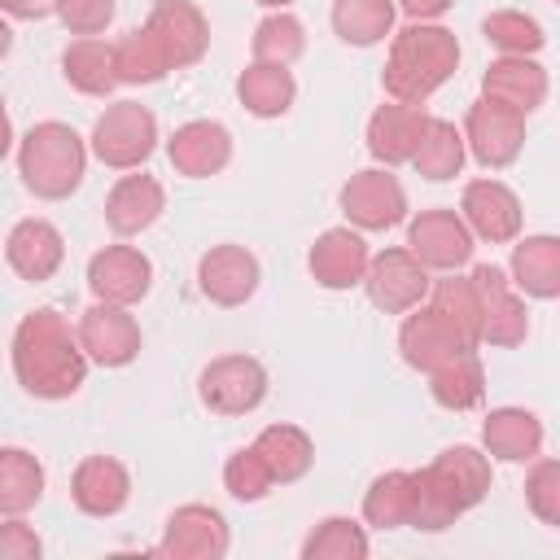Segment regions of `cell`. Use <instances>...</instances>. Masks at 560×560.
Masks as SVG:
<instances>
[{
    "instance_id": "1",
    "label": "cell",
    "mask_w": 560,
    "mask_h": 560,
    "mask_svg": "<svg viewBox=\"0 0 560 560\" xmlns=\"http://www.w3.org/2000/svg\"><path fill=\"white\" fill-rule=\"evenodd\" d=\"M9 359H13L18 385L44 402L79 394V385L88 376V350H83L79 332H70V324L52 306L22 315V324L13 328Z\"/></svg>"
},
{
    "instance_id": "2",
    "label": "cell",
    "mask_w": 560,
    "mask_h": 560,
    "mask_svg": "<svg viewBox=\"0 0 560 560\" xmlns=\"http://www.w3.org/2000/svg\"><path fill=\"white\" fill-rule=\"evenodd\" d=\"M490 494V451L477 446H446L429 468L416 472V516L411 529L438 534L472 512Z\"/></svg>"
},
{
    "instance_id": "3",
    "label": "cell",
    "mask_w": 560,
    "mask_h": 560,
    "mask_svg": "<svg viewBox=\"0 0 560 560\" xmlns=\"http://www.w3.org/2000/svg\"><path fill=\"white\" fill-rule=\"evenodd\" d=\"M459 70V39L438 22H411L389 39V57L381 83L389 101L424 105L451 74Z\"/></svg>"
},
{
    "instance_id": "4",
    "label": "cell",
    "mask_w": 560,
    "mask_h": 560,
    "mask_svg": "<svg viewBox=\"0 0 560 560\" xmlns=\"http://www.w3.org/2000/svg\"><path fill=\"white\" fill-rule=\"evenodd\" d=\"M88 171V144L66 122H35L18 144V175L44 201H66Z\"/></svg>"
},
{
    "instance_id": "5",
    "label": "cell",
    "mask_w": 560,
    "mask_h": 560,
    "mask_svg": "<svg viewBox=\"0 0 560 560\" xmlns=\"http://www.w3.org/2000/svg\"><path fill=\"white\" fill-rule=\"evenodd\" d=\"M92 153L114 171H136L158 149V118L140 101H114L92 127Z\"/></svg>"
},
{
    "instance_id": "6",
    "label": "cell",
    "mask_w": 560,
    "mask_h": 560,
    "mask_svg": "<svg viewBox=\"0 0 560 560\" xmlns=\"http://www.w3.org/2000/svg\"><path fill=\"white\" fill-rule=\"evenodd\" d=\"M197 398L214 416H249L267 398V368L254 354H219L201 368Z\"/></svg>"
},
{
    "instance_id": "7",
    "label": "cell",
    "mask_w": 560,
    "mask_h": 560,
    "mask_svg": "<svg viewBox=\"0 0 560 560\" xmlns=\"http://www.w3.org/2000/svg\"><path fill=\"white\" fill-rule=\"evenodd\" d=\"M464 140H468V153L486 166V171H503L521 158L525 149V114L481 96L468 105V118H464Z\"/></svg>"
},
{
    "instance_id": "8",
    "label": "cell",
    "mask_w": 560,
    "mask_h": 560,
    "mask_svg": "<svg viewBox=\"0 0 560 560\" xmlns=\"http://www.w3.org/2000/svg\"><path fill=\"white\" fill-rule=\"evenodd\" d=\"M363 289H368V298H372L376 311L402 315V311H416L429 298V267L407 245H394V249L372 254V267H368Z\"/></svg>"
},
{
    "instance_id": "9",
    "label": "cell",
    "mask_w": 560,
    "mask_h": 560,
    "mask_svg": "<svg viewBox=\"0 0 560 560\" xmlns=\"http://www.w3.org/2000/svg\"><path fill=\"white\" fill-rule=\"evenodd\" d=\"M228 547H232V529H228L223 512L210 508V503H184V508H175L166 516L158 556H171V560H223Z\"/></svg>"
},
{
    "instance_id": "10",
    "label": "cell",
    "mask_w": 560,
    "mask_h": 560,
    "mask_svg": "<svg viewBox=\"0 0 560 560\" xmlns=\"http://www.w3.org/2000/svg\"><path fill=\"white\" fill-rule=\"evenodd\" d=\"M341 214L359 228V232H385L394 223L407 219V192L398 184V175H389L385 166L359 171L341 184Z\"/></svg>"
},
{
    "instance_id": "11",
    "label": "cell",
    "mask_w": 560,
    "mask_h": 560,
    "mask_svg": "<svg viewBox=\"0 0 560 560\" xmlns=\"http://www.w3.org/2000/svg\"><path fill=\"white\" fill-rule=\"evenodd\" d=\"M398 350H402L407 368H416V372H438V368L451 363L455 354L477 350V341H472L455 319H446L438 306H416V315H407L402 328H398Z\"/></svg>"
},
{
    "instance_id": "12",
    "label": "cell",
    "mask_w": 560,
    "mask_h": 560,
    "mask_svg": "<svg viewBox=\"0 0 560 560\" xmlns=\"http://www.w3.org/2000/svg\"><path fill=\"white\" fill-rule=\"evenodd\" d=\"M468 276L477 284V293H481V341H490L499 350L521 346L529 337V311H525L516 284L499 267H490V262L472 267Z\"/></svg>"
},
{
    "instance_id": "13",
    "label": "cell",
    "mask_w": 560,
    "mask_h": 560,
    "mask_svg": "<svg viewBox=\"0 0 560 560\" xmlns=\"http://www.w3.org/2000/svg\"><path fill=\"white\" fill-rule=\"evenodd\" d=\"M88 289L96 302L136 306L153 289V262L136 245H105L88 258Z\"/></svg>"
},
{
    "instance_id": "14",
    "label": "cell",
    "mask_w": 560,
    "mask_h": 560,
    "mask_svg": "<svg viewBox=\"0 0 560 560\" xmlns=\"http://www.w3.org/2000/svg\"><path fill=\"white\" fill-rule=\"evenodd\" d=\"M472 228L455 210H420L407 228V249L429 271H455L472 258Z\"/></svg>"
},
{
    "instance_id": "15",
    "label": "cell",
    "mask_w": 560,
    "mask_h": 560,
    "mask_svg": "<svg viewBox=\"0 0 560 560\" xmlns=\"http://www.w3.org/2000/svg\"><path fill=\"white\" fill-rule=\"evenodd\" d=\"M79 341H83L88 359L101 363V368H127L144 346L140 324L131 319V311L114 306V302H92L79 315Z\"/></svg>"
},
{
    "instance_id": "16",
    "label": "cell",
    "mask_w": 560,
    "mask_h": 560,
    "mask_svg": "<svg viewBox=\"0 0 560 560\" xmlns=\"http://www.w3.org/2000/svg\"><path fill=\"white\" fill-rule=\"evenodd\" d=\"M262 267L245 245H214L197 262V289L214 306H245L258 293Z\"/></svg>"
},
{
    "instance_id": "17",
    "label": "cell",
    "mask_w": 560,
    "mask_h": 560,
    "mask_svg": "<svg viewBox=\"0 0 560 560\" xmlns=\"http://www.w3.org/2000/svg\"><path fill=\"white\" fill-rule=\"evenodd\" d=\"M144 26L158 35V44L171 57V70H188L210 48V22L192 0H158L144 18Z\"/></svg>"
},
{
    "instance_id": "18",
    "label": "cell",
    "mask_w": 560,
    "mask_h": 560,
    "mask_svg": "<svg viewBox=\"0 0 560 560\" xmlns=\"http://www.w3.org/2000/svg\"><path fill=\"white\" fill-rule=\"evenodd\" d=\"M459 214L472 228V236L490 245H508L521 236V197L503 179H472L459 197Z\"/></svg>"
},
{
    "instance_id": "19",
    "label": "cell",
    "mask_w": 560,
    "mask_h": 560,
    "mask_svg": "<svg viewBox=\"0 0 560 560\" xmlns=\"http://www.w3.org/2000/svg\"><path fill=\"white\" fill-rule=\"evenodd\" d=\"M311 276L319 289H354L368 280V267H372V249L368 241L359 236V228H328L319 232V241L311 245V258H306Z\"/></svg>"
},
{
    "instance_id": "20",
    "label": "cell",
    "mask_w": 560,
    "mask_h": 560,
    "mask_svg": "<svg viewBox=\"0 0 560 560\" xmlns=\"http://www.w3.org/2000/svg\"><path fill=\"white\" fill-rule=\"evenodd\" d=\"M166 158L188 179H210L232 162V131L214 118H192L166 140Z\"/></svg>"
},
{
    "instance_id": "21",
    "label": "cell",
    "mask_w": 560,
    "mask_h": 560,
    "mask_svg": "<svg viewBox=\"0 0 560 560\" xmlns=\"http://www.w3.org/2000/svg\"><path fill=\"white\" fill-rule=\"evenodd\" d=\"M70 499L83 516H96V521L118 516L131 499V477L114 455H88L70 477Z\"/></svg>"
},
{
    "instance_id": "22",
    "label": "cell",
    "mask_w": 560,
    "mask_h": 560,
    "mask_svg": "<svg viewBox=\"0 0 560 560\" xmlns=\"http://www.w3.org/2000/svg\"><path fill=\"white\" fill-rule=\"evenodd\" d=\"M424 127H429V114L420 105L389 101L368 118V153L381 166H402V162L416 158V149L424 140Z\"/></svg>"
},
{
    "instance_id": "23",
    "label": "cell",
    "mask_w": 560,
    "mask_h": 560,
    "mask_svg": "<svg viewBox=\"0 0 560 560\" xmlns=\"http://www.w3.org/2000/svg\"><path fill=\"white\" fill-rule=\"evenodd\" d=\"M4 258H9V267H13L22 280L39 284V280L57 276V267H61V258H66V241H61V232H57L48 219H18V223L9 228Z\"/></svg>"
},
{
    "instance_id": "24",
    "label": "cell",
    "mask_w": 560,
    "mask_h": 560,
    "mask_svg": "<svg viewBox=\"0 0 560 560\" xmlns=\"http://www.w3.org/2000/svg\"><path fill=\"white\" fill-rule=\"evenodd\" d=\"M481 96H490L516 114H534L547 101V70L534 57H499L481 74Z\"/></svg>"
},
{
    "instance_id": "25",
    "label": "cell",
    "mask_w": 560,
    "mask_h": 560,
    "mask_svg": "<svg viewBox=\"0 0 560 560\" xmlns=\"http://www.w3.org/2000/svg\"><path fill=\"white\" fill-rule=\"evenodd\" d=\"M166 210V192L153 175H122L105 197V223L118 236H140Z\"/></svg>"
},
{
    "instance_id": "26",
    "label": "cell",
    "mask_w": 560,
    "mask_h": 560,
    "mask_svg": "<svg viewBox=\"0 0 560 560\" xmlns=\"http://www.w3.org/2000/svg\"><path fill=\"white\" fill-rule=\"evenodd\" d=\"M481 446L490 451V459L503 464H525L538 459L542 451V420L525 407H494L481 424Z\"/></svg>"
},
{
    "instance_id": "27",
    "label": "cell",
    "mask_w": 560,
    "mask_h": 560,
    "mask_svg": "<svg viewBox=\"0 0 560 560\" xmlns=\"http://www.w3.org/2000/svg\"><path fill=\"white\" fill-rule=\"evenodd\" d=\"M61 74L83 96H109L122 83L118 79V48L105 44V39H96V35H79L61 52Z\"/></svg>"
},
{
    "instance_id": "28",
    "label": "cell",
    "mask_w": 560,
    "mask_h": 560,
    "mask_svg": "<svg viewBox=\"0 0 560 560\" xmlns=\"http://www.w3.org/2000/svg\"><path fill=\"white\" fill-rule=\"evenodd\" d=\"M512 284L525 298H560V236H525L512 245Z\"/></svg>"
},
{
    "instance_id": "29",
    "label": "cell",
    "mask_w": 560,
    "mask_h": 560,
    "mask_svg": "<svg viewBox=\"0 0 560 560\" xmlns=\"http://www.w3.org/2000/svg\"><path fill=\"white\" fill-rule=\"evenodd\" d=\"M236 96L241 105L254 114V118H280L293 109V96H298V83H293V70L289 66H276V61H249L236 79Z\"/></svg>"
},
{
    "instance_id": "30",
    "label": "cell",
    "mask_w": 560,
    "mask_h": 560,
    "mask_svg": "<svg viewBox=\"0 0 560 560\" xmlns=\"http://www.w3.org/2000/svg\"><path fill=\"white\" fill-rule=\"evenodd\" d=\"M254 446H258V455L267 459V468H271V477H276L280 486L302 481V477L311 472V464H315V442H311V433L298 429V424H267V429L254 438Z\"/></svg>"
},
{
    "instance_id": "31",
    "label": "cell",
    "mask_w": 560,
    "mask_h": 560,
    "mask_svg": "<svg viewBox=\"0 0 560 560\" xmlns=\"http://www.w3.org/2000/svg\"><path fill=\"white\" fill-rule=\"evenodd\" d=\"M416 516V472L389 468L363 494V521L376 529H402Z\"/></svg>"
},
{
    "instance_id": "32",
    "label": "cell",
    "mask_w": 560,
    "mask_h": 560,
    "mask_svg": "<svg viewBox=\"0 0 560 560\" xmlns=\"http://www.w3.org/2000/svg\"><path fill=\"white\" fill-rule=\"evenodd\" d=\"M429 394L446 411H472L486 398V372H481L477 350H464L451 363H442L438 372H429Z\"/></svg>"
},
{
    "instance_id": "33",
    "label": "cell",
    "mask_w": 560,
    "mask_h": 560,
    "mask_svg": "<svg viewBox=\"0 0 560 560\" xmlns=\"http://www.w3.org/2000/svg\"><path fill=\"white\" fill-rule=\"evenodd\" d=\"M39 499H44V464L22 446H4L0 451V512L22 516Z\"/></svg>"
},
{
    "instance_id": "34",
    "label": "cell",
    "mask_w": 560,
    "mask_h": 560,
    "mask_svg": "<svg viewBox=\"0 0 560 560\" xmlns=\"http://www.w3.org/2000/svg\"><path fill=\"white\" fill-rule=\"evenodd\" d=\"M332 31L354 48H372L394 31V0H332Z\"/></svg>"
},
{
    "instance_id": "35",
    "label": "cell",
    "mask_w": 560,
    "mask_h": 560,
    "mask_svg": "<svg viewBox=\"0 0 560 560\" xmlns=\"http://www.w3.org/2000/svg\"><path fill=\"white\" fill-rule=\"evenodd\" d=\"M464 153H468L464 131H455V122H446V118H429L424 140H420L411 166H416L424 179L438 184V179H455V175L464 171Z\"/></svg>"
},
{
    "instance_id": "36",
    "label": "cell",
    "mask_w": 560,
    "mask_h": 560,
    "mask_svg": "<svg viewBox=\"0 0 560 560\" xmlns=\"http://www.w3.org/2000/svg\"><path fill=\"white\" fill-rule=\"evenodd\" d=\"M114 48H118V79L122 83H158L171 74V57L149 26L127 31Z\"/></svg>"
},
{
    "instance_id": "37",
    "label": "cell",
    "mask_w": 560,
    "mask_h": 560,
    "mask_svg": "<svg viewBox=\"0 0 560 560\" xmlns=\"http://www.w3.org/2000/svg\"><path fill=\"white\" fill-rule=\"evenodd\" d=\"M363 556H368V534L350 516H324L302 542V560H363Z\"/></svg>"
},
{
    "instance_id": "38",
    "label": "cell",
    "mask_w": 560,
    "mask_h": 560,
    "mask_svg": "<svg viewBox=\"0 0 560 560\" xmlns=\"http://www.w3.org/2000/svg\"><path fill=\"white\" fill-rule=\"evenodd\" d=\"M306 52V26L276 9L254 26V61H276V66H293Z\"/></svg>"
},
{
    "instance_id": "39",
    "label": "cell",
    "mask_w": 560,
    "mask_h": 560,
    "mask_svg": "<svg viewBox=\"0 0 560 560\" xmlns=\"http://www.w3.org/2000/svg\"><path fill=\"white\" fill-rule=\"evenodd\" d=\"M481 35H486V44H494L503 57H534V52L547 44L542 26H538L529 13H521V9H499V13H490V18L481 22Z\"/></svg>"
},
{
    "instance_id": "40",
    "label": "cell",
    "mask_w": 560,
    "mask_h": 560,
    "mask_svg": "<svg viewBox=\"0 0 560 560\" xmlns=\"http://www.w3.org/2000/svg\"><path fill=\"white\" fill-rule=\"evenodd\" d=\"M429 306H438L446 319H455V324L481 346V293H477L472 276H455V271H451L446 280H438Z\"/></svg>"
},
{
    "instance_id": "41",
    "label": "cell",
    "mask_w": 560,
    "mask_h": 560,
    "mask_svg": "<svg viewBox=\"0 0 560 560\" xmlns=\"http://www.w3.org/2000/svg\"><path fill=\"white\" fill-rule=\"evenodd\" d=\"M223 486H228V494L236 503H258V499H267V490L276 486V477H271L267 459L258 455V446H241L223 464Z\"/></svg>"
},
{
    "instance_id": "42",
    "label": "cell",
    "mask_w": 560,
    "mask_h": 560,
    "mask_svg": "<svg viewBox=\"0 0 560 560\" xmlns=\"http://www.w3.org/2000/svg\"><path fill=\"white\" fill-rule=\"evenodd\" d=\"M525 503L542 525L560 529V459H538L525 477Z\"/></svg>"
},
{
    "instance_id": "43",
    "label": "cell",
    "mask_w": 560,
    "mask_h": 560,
    "mask_svg": "<svg viewBox=\"0 0 560 560\" xmlns=\"http://www.w3.org/2000/svg\"><path fill=\"white\" fill-rule=\"evenodd\" d=\"M118 0H57V18L70 35H101L114 22Z\"/></svg>"
},
{
    "instance_id": "44",
    "label": "cell",
    "mask_w": 560,
    "mask_h": 560,
    "mask_svg": "<svg viewBox=\"0 0 560 560\" xmlns=\"http://www.w3.org/2000/svg\"><path fill=\"white\" fill-rule=\"evenodd\" d=\"M39 551H44V542L22 516H9L0 525V560H39Z\"/></svg>"
},
{
    "instance_id": "45",
    "label": "cell",
    "mask_w": 560,
    "mask_h": 560,
    "mask_svg": "<svg viewBox=\"0 0 560 560\" xmlns=\"http://www.w3.org/2000/svg\"><path fill=\"white\" fill-rule=\"evenodd\" d=\"M0 9L18 22H35V18H48L57 13V0H0Z\"/></svg>"
},
{
    "instance_id": "46",
    "label": "cell",
    "mask_w": 560,
    "mask_h": 560,
    "mask_svg": "<svg viewBox=\"0 0 560 560\" xmlns=\"http://www.w3.org/2000/svg\"><path fill=\"white\" fill-rule=\"evenodd\" d=\"M455 0H398V9L411 18V22H438Z\"/></svg>"
},
{
    "instance_id": "47",
    "label": "cell",
    "mask_w": 560,
    "mask_h": 560,
    "mask_svg": "<svg viewBox=\"0 0 560 560\" xmlns=\"http://www.w3.org/2000/svg\"><path fill=\"white\" fill-rule=\"evenodd\" d=\"M254 4H262V9H284V4H293V0H254Z\"/></svg>"
},
{
    "instance_id": "48",
    "label": "cell",
    "mask_w": 560,
    "mask_h": 560,
    "mask_svg": "<svg viewBox=\"0 0 560 560\" xmlns=\"http://www.w3.org/2000/svg\"><path fill=\"white\" fill-rule=\"evenodd\" d=\"M556 4H560V0H556Z\"/></svg>"
}]
</instances>
